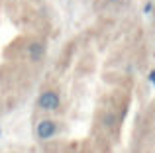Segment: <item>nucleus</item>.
<instances>
[{
    "label": "nucleus",
    "mask_w": 155,
    "mask_h": 153,
    "mask_svg": "<svg viewBox=\"0 0 155 153\" xmlns=\"http://www.w3.org/2000/svg\"><path fill=\"white\" fill-rule=\"evenodd\" d=\"M39 106L43 110H55V108H59V96H57V92H53V90L43 92L39 96Z\"/></svg>",
    "instance_id": "obj_1"
},
{
    "label": "nucleus",
    "mask_w": 155,
    "mask_h": 153,
    "mask_svg": "<svg viewBox=\"0 0 155 153\" xmlns=\"http://www.w3.org/2000/svg\"><path fill=\"white\" fill-rule=\"evenodd\" d=\"M38 135L41 139H49L53 134L57 132V126H55V122H51V120H43V122H39L38 124Z\"/></svg>",
    "instance_id": "obj_2"
},
{
    "label": "nucleus",
    "mask_w": 155,
    "mask_h": 153,
    "mask_svg": "<svg viewBox=\"0 0 155 153\" xmlns=\"http://www.w3.org/2000/svg\"><path fill=\"white\" fill-rule=\"evenodd\" d=\"M30 55H31V59H39L43 55V45H41V43H34V45H30Z\"/></svg>",
    "instance_id": "obj_3"
},
{
    "label": "nucleus",
    "mask_w": 155,
    "mask_h": 153,
    "mask_svg": "<svg viewBox=\"0 0 155 153\" xmlns=\"http://www.w3.org/2000/svg\"><path fill=\"white\" fill-rule=\"evenodd\" d=\"M149 80L155 84V71H151V73H149Z\"/></svg>",
    "instance_id": "obj_4"
},
{
    "label": "nucleus",
    "mask_w": 155,
    "mask_h": 153,
    "mask_svg": "<svg viewBox=\"0 0 155 153\" xmlns=\"http://www.w3.org/2000/svg\"><path fill=\"white\" fill-rule=\"evenodd\" d=\"M149 12H151V2L145 4V14H149Z\"/></svg>",
    "instance_id": "obj_5"
}]
</instances>
